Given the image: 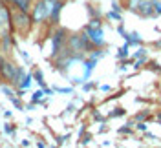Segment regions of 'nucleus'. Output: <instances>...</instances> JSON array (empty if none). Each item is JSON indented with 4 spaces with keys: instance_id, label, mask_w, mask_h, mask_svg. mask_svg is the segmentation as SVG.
Returning a JSON list of instances; mask_svg holds the SVG:
<instances>
[{
    "instance_id": "obj_1",
    "label": "nucleus",
    "mask_w": 161,
    "mask_h": 148,
    "mask_svg": "<svg viewBox=\"0 0 161 148\" xmlns=\"http://www.w3.org/2000/svg\"><path fill=\"white\" fill-rule=\"evenodd\" d=\"M11 9V30L17 31L19 35H28L33 26L31 15L28 11L17 9V8H9Z\"/></svg>"
},
{
    "instance_id": "obj_2",
    "label": "nucleus",
    "mask_w": 161,
    "mask_h": 148,
    "mask_svg": "<svg viewBox=\"0 0 161 148\" xmlns=\"http://www.w3.org/2000/svg\"><path fill=\"white\" fill-rule=\"evenodd\" d=\"M51 4L53 0H37L30 9L31 20L33 24H44L50 20V13H51Z\"/></svg>"
},
{
    "instance_id": "obj_3",
    "label": "nucleus",
    "mask_w": 161,
    "mask_h": 148,
    "mask_svg": "<svg viewBox=\"0 0 161 148\" xmlns=\"http://www.w3.org/2000/svg\"><path fill=\"white\" fill-rule=\"evenodd\" d=\"M2 79L13 82V84H19V80L24 79V71L8 60H2Z\"/></svg>"
},
{
    "instance_id": "obj_4",
    "label": "nucleus",
    "mask_w": 161,
    "mask_h": 148,
    "mask_svg": "<svg viewBox=\"0 0 161 148\" xmlns=\"http://www.w3.org/2000/svg\"><path fill=\"white\" fill-rule=\"evenodd\" d=\"M82 31L88 35V39H90V42L93 44V48H104V46H106L103 26H101V28H88V26H84Z\"/></svg>"
},
{
    "instance_id": "obj_5",
    "label": "nucleus",
    "mask_w": 161,
    "mask_h": 148,
    "mask_svg": "<svg viewBox=\"0 0 161 148\" xmlns=\"http://www.w3.org/2000/svg\"><path fill=\"white\" fill-rule=\"evenodd\" d=\"M66 42H68V31L64 28H57L55 35H53V57H57L66 48Z\"/></svg>"
},
{
    "instance_id": "obj_6",
    "label": "nucleus",
    "mask_w": 161,
    "mask_h": 148,
    "mask_svg": "<svg viewBox=\"0 0 161 148\" xmlns=\"http://www.w3.org/2000/svg\"><path fill=\"white\" fill-rule=\"evenodd\" d=\"M134 15H137V17H141V19H156L154 2H152V0H141V4L136 8Z\"/></svg>"
},
{
    "instance_id": "obj_7",
    "label": "nucleus",
    "mask_w": 161,
    "mask_h": 148,
    "mask_svg": "<svg viewBox=\"0 0 161 148\" xmlns=\"http://www.w3.org/2000/svg\"><path fill=\"white\" fill-rule=\"evenodd\" d=\"M62 8H64V0H53V4H51V13H50V20H48L50 24H53V26L59 24Z\"/></svg>"
},
{
    "instance_id": "obj_8",
    "label": "nucleus",
    "mask_w": 161,
    "mask_h": 148,
    "mask_svg": "<svg viewBox=\"0 0 161 148\" xmlns=\"http://www.w3.org/2000/svg\"><path fill=\"white\" fill-rule=\"evenodd\" d=\"M95 66H97V59H93V57H90V59H84V75H82V79H84V80L90 79V75L93 73Z\"/></svg>"
},
{
    "instance_id": "obj_9",
    "label": "nucleus",
    "mask_w": 161,
    "mask_h": 148,
    "mask_svg": "<svg viewBox=\"0 0 161 148\" xmlns=\"http://www.w3.org/2000/svg\"><path fill=\"white\" fill-rule=\"evenodd\" d=\"M126 42L130 44V48H132V46H134V48L143 46V39H141L139 31H130V33H128V39H126Z\"/></svg>"
},
{
    "instance_id": "obj_10",
    "label": "nucleus",
    "mask_w": 161,
    "mask_h": 148,
    "mask_svg": "<svg viewBox=\"0 0 161 148\" xmlns=\"http://www.w3.org/2000/svg\"><path fill=\"white\" fill-rule=\"evenodd\" d=\"M150 119H152V112L147 108V110H141V112H137V113L134 115V123H139V121H147V123H148Z\"/></svg>"
},
{
    "instance_id": "obj_11",
    "label": "nucleus",
    "mask_w": 161,
    "mask_h": 148,
    "mask_svg": "<svg viewBox=\"0 0 161 148\" xmlns=\"http://www.w3.org/2000/svg\"><path fill=\"white\" fill-rule=\"evenodd\" d=\"M128 49H130V44H128V42L125 40V44H123V46H121V48L117 49L115 57H117L119 60H123V59H128V57H130V51H128Z\"/></svg>"
},
{
    "instance_id": "obj_12",
    "label": "nucleus",
    "mask_w": 161,
    "mask_h": 148,
    "mask_svg": "<svg viewBox=\"0 0 161 148\" xmlns=\"http://www.w3.org/2000/svg\"><path fill=\"white\" fill-rule=\"evenodd\" d=\"M134 124H136V123H134V119H132V121H128L125 126H121V128H119V134H121V135H132V134L136 132Z\"/></svg>"
},
{
    "instance_id": "obj_13",
    "label": "nucleus",
    "mask_w": 161,
    "mask_h": 148,
    "mask_svg": "<svg viewBox=\"0 0 161 148\" xmlns=\"http://www.w3.org/2000/svg\"><path fill=\"white\" fill-rule=\"evenodd\" d=\"M148 55H145V57H139V59H134V69H141L145 64H148Z\"/></svg>"
},
{
    "instance_id": "obj_14",
    "label": "nucleus",
    "mask_w": 161,
    "mask_h": 148,
    "mask_svg": "<svg viewBox=\"0 0 161 148\" xmlns=\"http://www.w3.org/2000/svg\"><path fill=\"white\" fill-rule=\"evenodd\" d=\"M106 17H108V19H112V20H115V22H119V24H125V20H123V15H121V13H117V11H108V13H106Z\"/></svg>"
},
{
    "instance_id": "obj_15",
    "label": "nucleus",
    "mask_w": 161,
    "mask_h": 148,
    "mask_svg": "<svg viewBox=\"0 0 161 148\" xmlns=\"http://www.w3.org/2000/svg\"><path fill=\"white\" fill-rule=\"evenodd\" d=\"M125 115H126V110L125 108H121V106H117V108H114V112H110V113H108V117H125Z\"/></svg>"
},
{
    "instance_id": "obj_16",
    "label": "nucleus",
    "mask_w": 161,
    "mask_h": 148,
    "mask_svg": "<svg viewBox=\"0 0 161 148\" xmlns=\"http://www.w3.org/2000/svg\"><path fill=\"white\" fill-rule=\"evenodd\" d=\"M145 55H148V49L145 48V46H137V49L132 55V59H139V57H145Z\"/></svg>"
},
{
    "instance_id": "obj_17",
    "label": "nucleus",
    "mask_w": 161,
    "mask_h": 148,
    "mask_svg": "<svg viewBox=\"0 0 161 148\" xmlns=\"http://www.w3.org/2000/svg\"><path fill=\"white\" fill-rule=\"evenodd\" d=\"M134 128H136V132L143 134V132H147V130H148V123H147V121H139V123H136V124H134Z\"/></svg>"
},
{
    "instance_id": "obj_18",
    "label": "nucleus",
    "mask_w": 161,
    "mask_h": 148,
    "mask_svg": "<svg viewBox=\"0 0 161 148\" xmlns=\"http://www.w3.org/2000/svg\"><path fill=\"white\" fill-rule=\"evenodd\" d=\"M148 69H150V71H154V73H161L159 62H156V60H148Z\"/></svg>"
},
{
    "instance_id": "obj_19",
    "label": "nucleus",
    "mask_w": 161,
    "mask_h": 148,
    "mask_svg": "<svg viewBox=\"0 0 161 148\" xmlns=\"http://www.w3.org/2000/svg\"><path fill=\"white\" fill-rule=\"evenodd\" d=\"M117 33H119V37H123L125 40L128 39V31L125 30V24H119V26H117Z\"/></svg>"
},
{
    "instance_id": "obj_20",
    "label": "nucleus",
    "mask_w": 161,
    "mask_h": 148,
    "mask_svg": "<svg viewBox=\"0 0 161 148\" xmlns=\"http://www.w3.org/2000/svg\"><path fill=\"white\" fill-rule=\"evenodd\" d=\"M143 137L148 139V141H161V139L158 137L156 134H152V132H148V130H147V132H143Z\"/></svg>"
},
{
    "instance_id": "obj_21",
    "label": "nucleus",
    "mask_w": 161,
    "mask_h": 148,
    "mask_svg": "<svg viewBox=\"0 0 161 148\" xmlns=\"http://www.w3.org/2000/svg\"><path fill=\"white\" fill-rule=\"evenodd\" d=\"M112 9L117 11V13H121V11H123V4L117 2V0H112Z\"/></svg>"
},
{
    "instance_id": "obj_22",
    "label": "nucleus",
    "mask_w": 161,
    "mask_h": 148,
    "mask_svg": "<svg viewBox=\"0 0 161 148\" xmlns=\"http://www.w3.org/2000/svg\"><path fill=\"white\" fill-rule=\"evenodd\" d=\"M95 86H97L95 82H82V90H84V91H90V90H93Z\"/></svg>"
},
{
    "instance_id": "obj_23",
    "label": "nucleus",
    "mask_w": 161,
    "mask_h": 148,
    "mask_svg": "<svg viewBox=\"0 0 161 148\" xmlns=\"http://www.w3.org/2000/svg\"><path fill=\"white\" fill-rule=\"evenodd\" d=\"M90 141H92V134H86V135H82L80 145H86V143H90Z\"/></svg>"
},
{
    "instance_id": "obj_24",
    "label": "nucleus",
    "mask_w": 161,
    "mask_h": 148,
    "mask_svg": "<svg viewBox=\"0 0 161 148\" xmlns=\"http://www.w3.org/2000/svg\"><path fill=\"white\" fill-rule=\"evenodd\" d=\"M42 95H44V93H42V91H37V93H35V95H33V102H39L40 99H42Z\"/></svg>"
},
{
    "instance_id": "obj_25",
    "label": "nucleus",
    "mask_w": 161,
    "mask_h": 148,
    "mask_svg": "<svg viewBox=\"0 0 161 148\" xmlns=\"http://www.w3.org/2000/svg\"><path fill=\"white\" fill-rule=\"evenodd\" d=\"M152 46H154V48H156V49H161V39L154 40V42H152Z\"/></svg>"
},
{
    "instance_id": "obj_26",
    "label": "nucleus",
    "mask_w": 161,
    "mask_h": 148,
    "mask_svg": "<svg viewBox=\"0 0 161 148\" xmlns=\"http://www.w3.org/2000/svg\"><path fill=\"white\" fill-rule=\"evenodd\" d=\"M57 91H60V93H71V88H55Z\"/></svg>"
},
{
    "instance_id": "obj_27",
    "label": "nucleus",
    "mask_w": 161,
    "mask_h": 148,
    "mask_svg": "<svg viewBox=\"0 0 161 148\" xmlns=\"http://www.w3.org/2000/svg\"><path fill=\"white\" fill-rule=\"evenodd\" d=\"M99 90H101V91H110V86H108V84H101V86H99Z\"/></svg>"
},
{
    "instance_id": "obj_28",
    "label": "nucleus",
    "mask_w": 161,
    "mask_h": 148,
    "mask_svg": "<svg viewBox=\"0 0 161 148\" xmlns=\"http://www.w3.org/2000/svg\"><path fill=\"white\" fill-rule=\"evenodd\" d=\"M156 123H161V110L156 113Z\"/></svg>"
}]
</instances>
